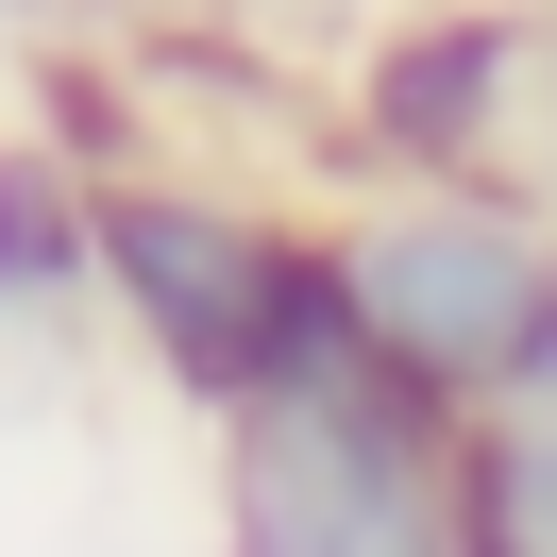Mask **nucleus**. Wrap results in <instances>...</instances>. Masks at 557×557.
<instances>
[{
  "label": "nucleus",
  "mask_w": 557,
  "mask_h": 557,
  "mask_svg": "<svg viewBox=\"0 0 557 557\" xmlns=\"http://www.w3.org/2000/svg\"><path fill=\"white\" fill-rule=\"evenodd\" d=\"M102 338L170 388L186 422H253L305 406V388H355L372 338H355V271H338V203H253L220 170H102Z\"/></svg>",
  "instance_id": "1"
},
{
  "label": "nucleus",
  "mask_w": 557,
  "mask_h": 557,
  "mask_svg": "<svg viewBox=\"0 0 557 557\" xmlns=\"http://www.w3.org/2000/svg\"><path fill=\"white\" fill-rule=\"evenodd\" d=\"M338 271H355V338L406 406L440 422L557 406V203L541 186H355Z\"/></svg>",
  "instance_id": "2"
},
{
  "label": "nucleus",
  "mask_w": 557,
  "mask_h": 557,
  "mask_svg": "<svg viewBox=\"0 0 557 557\" xmlns=\"http://www.w3.org/2000/svg\"><path fill=\"white\" fill-rule=\"evenodd\" d=\"M220 557H473V422L388 372L220 422Z\"/></svg>",
  "instance_id": "3"
},
{
  "label": "nucleus",
  "mask_w": 557,
  "mask_h": 557,
  "mask_svg": "<svg viewBox=\"0 0 557 557\" xmlns=\"http://www.w3.org/2000/svg\"><path fill=\"white\" fill-rule=\"evenodd\" d=\"M557 35L541 0H388L338 69V136L372 186H541Z\"/></svg>",
  "instance_id": "4"
},
{
  "label": "nucleus",
  "mask_w": 557,
  "mask_h": 557,
  "mask_svg": "<svg viewBox=\"0 0 557 557\" xmlns=\"http://www.w3.org/2000/svg\"><path fill=\"white\" fill-rule=\"evenodd\" d=\"M85 321H102V170L0 136V355H51Z\"/></svg>",
  "instance_id": "5"
},
{
  "label": "nucleus",
  "mask_w": 557,
  "mask_h": 557,
  "mask_svg": "<svg viewBox=\"0 0 557 557\" xmlns=\"http://www.w3.org/2000/svg\"><path fill=\"white\" fill-rule=\"evenodd\" d=\"M473 557H557V406L473 422Z\"/></svg>",
  "instance_id": "6"
},
{
  "label": "nucleus",
  "mask_w": 557,
  "mask_h": 557,
  "mask_svg": "<svg viewBox=\"0 0 557 557\" xmlns=\"http://www.w3.org/2000/svg\"><path fill=\"white\" fill-rule=\"evenodd\" d=\"M220 35H271V51H321V35H372L388 0H203Z\"/></svg>",
  "instance_id": "7"
},
{
  "label": "nucleus",
  "mask_w": 557,
  "mask_h": 557,
  "mask_svg": "<svg viewBox=\"0 0 557 557\" xmlns=\"http://www.w3.org/2000/svg\"><path fill=\"white\" fill-rule=\"evenodd\" d=\"M0 17H51V35H69V17H102V0H0Z\"/></svg>",
  "instance_id": "8"
}]
</instances>
